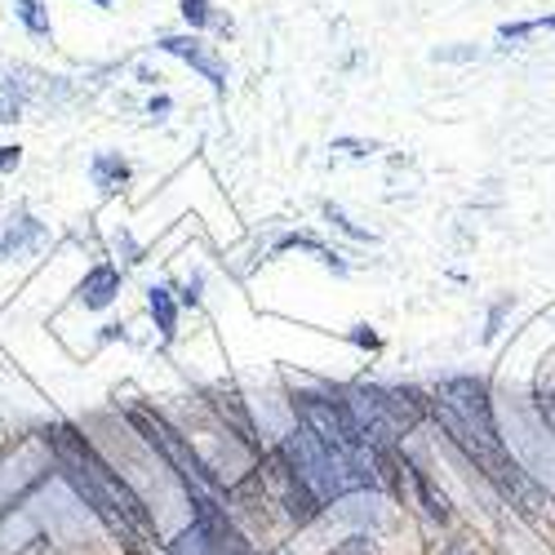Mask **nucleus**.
Wrapping results in <instances>:
<instances>
[{
	"mask_svg": "<svg viewBox=\"0 0 555 555\" xmlns=\"http://www.w3.org/2000/svg\"><path fill=\"white\" fill-rule=\"evenodd\" d=\"M50 444H54V453H59V467H63V476L72 480V489L94 506V516L120 538V546L129 551V555H152V538H156V520L147 516V506H143V498H138L107 462L94 453V444H89L76 427H67V423H59V427H50Z\"/></svg>",
	"mask_w": 555,
	"mask_h": 555,
	"instance_id": "2",
	"label": "nucleus"
},
{
	"mask_svg": "<svg viewBox=\"0 0 555 555\" xmlns=\"http://www.w3.org/2000/svg\"><path fill=\"white\" fill-rule=\"evenodd\" d=\"M147 307H152V320H156L160 338H173V330H178V307H173V298H169L165 285H156V289L147 294Z\"/></svg>",
	"mask_w": 555,
	"mask_h": 555,
	"instance_id": "10",
	"label": "nucleus"
},
{
	"mask_svg": "<svg viewBox=\"0 0 555 555\" xmlns=\"http://www.w3.org/2000/svg\"><path fill=\"white\" fill-rule=\"evenodd\" d=\"M129 423L143 431V440L152 444V449H160V457L169 462V467L178 472V480H182V489L192 493V506H214V502H222V489H218V480L209 476V467L201 462V453L192 449V440L188 436H178L160 413H152V409H129Z\"/></svg>",
	"mask_w": 555,
	"mask_h": 555,
	"instance_id": "3",
	"label": "nucleus"
},
{
	"mask_svg": "<svg viewBox=\"0 0 555 555\" xmlns=\"http://www.w3.org/2000/svg\"><path fill=\"white\" fill-rule=\"evenodd\" d=\"M254 485H262V498H271V506H281L289 525H311V520L320 516V506H325V502H320V498L307 489V480L289 467V457H285L281 449L267 453V457L258 462Z\"/></svg>",
	"mask_w": 555,
	"mask_h": 555,
	"instance_id": "4",
	"label": "nucleus"
},
{
	"mask_svg": "<svg viewBox=\"0 0 555 555\" xmlns=\"http://www.w3.org/2000/svg\"><path fill=\"white\" fill-rule=\"evenodd\" d=\"M542 418H546V427L555 431V387H551V391H542Z\"/></svg>",
	"mask_w": 555,
	"mask_h": 555,
	"instance_id": "17",
	"label": "nucleus"
},
{
	"mask_svg": "<svg viewBox=\"0 0 555 555\" xmlns=\"http://www.w3.org/2000/svg\"><path fill=\"white\" fill-rule=\"evenodd\" d=\"M196 546H201V555H258L254 551V542L231 525V516H227V502H214V506H196V525H192V533H188Z\"/></svg>",
	"mask_w": 555,
	"mask_h": 555,
	"instance_id": "5",
	"label": "nucleus"
},
{
	"mask_svg": "<svg viewBox=\"0 0 555 555\" xmlns=\"http://www.w3.org/2000/svg\"><path fill=\"white\" fill-rule=\"evenodd\" d=\"M330 555H383V551H378V542H374V538H364V533H356V538H347L343 546H334Z\"/></svg>",
	"mask_w": 555,
	"mask_h": 555,
	"instance_id": "15",
	"label": "nucleus"
},
{
	"mask_svg": "<svg viewBox=\"0 0 555 555\" xmlns=\"http://www.w3.org/2000/svg\"><path fill=\"white\" fill-rule=\"evenodd\" d=\"M404 472L413 476V485H418V493H423V502H427V512H431L436 520H449V502H444V493H436L431 480H427L418 467H404Z\"/></svg>",
	"mask_w": 555,
	"mask_h": 555,
	"instance_id": "12",
	"label": "nucleus"
},
{
	"mask_svg": "<svg viewBox=\"0 0 555 555\" xmlns=\"http://www.w3.org/2000/svg\"><path fill=\"white\" fill-rule=\"evenodd\" d=\"M209 404H214V413H218V418H222L231 431H236L245 444H258V427H254L249 409H245V400H241L236 391H231V387H214V391H209Z\"/></svg>",
	"mask_w": 555,
	"mask_h": 555,
	"instance_id": "7",
	"label": "nucleus"
},
{
	"mask_svg": "<svg viewBox=\"0 0 555 555\" xmlns=\"http://www.w3.org/2000/svg\"><path fill=\"white\" fill-rule=\"evenodd\" d=\"M18 165V147H0V173Z\"/></svg>",
	"mask_w": 555,
	"mask_h": 555,
	"instance_id": "19",
	"label": "nucleus"
},
{
	"mask_svg": "<svg viewBox=\"0 0 555 555\" xmlns=\"http://www.w3.org/2000/svg\"><path fill=\"white\" fill-rule=\"evenodd\" d=\"M40 241H44V227H40L36 218H27V214H23V218H18V227L10 231L5 241H0V249H5V254L14 258V254H27V249H36Z\"/></svg>",
	"mask_w": 555,
	"mask_h": 555,
	"instance_id": "9",
	"label": "nucleus"
},
{
	"mask_svg": "<svg viewBox=\"0 0 555 555\" xmlns=\"http://www.w3.org/2000/svg\"><path fill=\"white\" fill-rule=\"evenodd\" d=\"M182 18H188L192 27H205L209 23V5L205 0H182Z\"/></svg>",
	"mask_w": 555,
	"mask_h": 555,
	"instance_id": "16",
	"label": "nucleus"
},
{
	"mask_svg": "<svg viewBox=\"0 0 555 555\" xmlns=\"http://www.w3.org/2000/svg\"><path fill=\"white\" fill-rule=\"evenodd\" d=\"M351 343H356V347H369V351H378V347H383V343H378V334H369V330H356V334H351Z\"/></svg>",
	"mask_w": 555,
	"mask_h": 555,
	"instance_id": "18",
	"label": "nucleus"
},
{
	"mask_svg": "<svg viewBox=\"0 0 555 555\" xmlns=\"http://www.w3.org/2000/svg\"><path fill=\"white\" fill-rule=\"evenodd\" d=\"M542 27H551L555 31V18H533V23H506L498 36L502 40H525V36H533V31H542Z\"/></svg>",
	"mask_w": 555,
	"mask_h": 555,
	"instance_id": "14",
	"label": "nucleus"
},
{
	"mask_svg": "<svg viewBox=\"0 0 555 555\" xmlns=\"http://www.w3.org/2000/svg\"><path fill=\"white\" fill-rule=\"evenodd\" d=\"M94 5H103V10H107V5H112V0H94Z\"/></svg>",
	"mask_w": 555,
	"mask_h": 555,
	"instance_id": "20",
	"label": "nucleus"
},
{
	"mask_svg": "<svg viewBox=\"0 0 555 555\" xmlns=\"http://www.w3.org/2000/svg\"><path fill=\"white\" fill-rule=\"evenodd\" d=\"M120 294V271L116 267H94L85 275V285H80V302L89 307V311H103V307H112V298Z\"/></svg>",
	"mask_w": 555,
	"mask_h": 555,
	"instance_id": "8",
	"label": "nucleus"
},
{
	"mask_svg": "<svg viewBox=\"0 0 555 555\" xmlns=\"http://www.w3.org/2000/svg\"><path fill=\"white\" fill-rule=\"evenodd\" d=\"M160 50L173 54V59H182V63H192L214 89H227V72H222V63H218L214 54H205V44H201V40H192V36H165V40H160Z\"/></svg>",
	"mask_w": 555,
	"mask_h": 555,
	"instance_id": "6",
	"label": "nucleus"
},
{
	"mask_svg": "<svg viewBox=\"0 0 555 555\" xmlns=\"http://www.w3.org/2000/svg\"><path fill=\"white\" fill-rule=\"evenodd\" d=\"M125 178H129V165H125L120 156H99V160H94V188H99V192H116Z\"/></svg>",
	"mask_w": 555,
	"mask_h": 555,
	"instance_id": "11",
	"label": "nucleus"
},
{
	"mask_svg": "<svg viewBox=\"0 0 555 555\" xmlns=\"http://www.w3.org/2000/svg\"><path fill=\"white\" fill-rule=\"evenodd\" d=\"M18 18L27 23V31H36V36H50V18H44L40 0H18Z\"/></svg>",
	"mask_w": 555,
	"mask_h": 555,
	"instance_id": "13",
	"label": "nucleus"
},
{
	"mask_svg": "<svg viewBox=\"0 0 555 555\" xmlns=\"http://www.w3.org/2000/svg\"><path fill=\"white\" fill-rule=\"evenodd\" d=\"M431 418L453 436V444L467 453L480 476L512 502L520 506V512H542L546 498L542 489L529 480V472L520 467V462L506 453L502 436H498V423H493V400H489V387L485 378H449L440 383L436 400L427 404Z\"/></svg>",
	"mask_w": 555,
	"mask_h": 555,
	"instance_id": "1",
	"label": "nucleus"
}]
</instances>
